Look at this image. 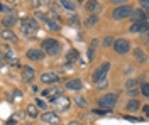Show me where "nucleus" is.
<instances>
[{"instance_id": "2", "label": "nucleus", "mask_w": 149, "mask_h": 125, "mask_svg": "<svg viewBox=\"0 0 149 125\" xmlns=\"http://www.w3.org/2000/svg\"><path fill=\"white\" fill-rule=\"evenodd\" d=\"M109 71H110V61H105V63H102L100 66L93 71L92 79L95 81V83L105 81V79H107V75H109Z\"/></svg>"}, {"instance_id": "12", "label": "nucleus", "mask_w": 149, "mask_h": 125, "mask_svg": "<svg viewBox=\"0 0 149 125\" xmlns=\"http://www.w3.org/2000/svg\"><path fill=\"white\" fill-rule=\"evenodd\" d=\"M26 56H27L29 61H39V59L44 58V52H42V49H29Z\"/></svg>"}, {"instance_id": "36", "label": "nucleus", "mask_w": 149, "mask_h": 125, "mask_svg": "<svg viewBox=\"0 0 149 125\" xmlns=\"http://www.w3.org/2000/svg\"><path fill=\"white\" fill-rule=\"evenodd\" d=\"M31 5L32 7H39V5H42V2H31Z\"/></svg>"}, {"instance_id": "23", "label": "nucleus", "mask_w": 149, "mask_h": 125, "mask_svg": "<svg viewBox=\"0 0 149 125\" xmlns=\"http://www.w3.org/2000/svg\"><path fill=\"white\" fill-rule=\"evenodd\" d=\"M97 22H98V17H97V15H90L88 19L85 20V26H86V27H92V26H95Z\"/></svg>"}, {"instance_id": "18", "label": "nucleus", "mask_w": 149, "mask_h": 125, "mask_svg": "<svg viewBox=\"0 0 149 125\" xmlns=\"http://www.w3.org/2000/svg\"><path fill=\"white\" fill-rule=\"evenodd\" d=\"M125 108H127L129 112H136V110H139L141 108V102L139 100H136V98H132V100H129V103L125 105Z\"/></svg>"}, {"instance_id": "26", "label": "nucleus", "mask_w": 149, "mask_h": 125, "mask_svg": "<svg viewBox=\"0 0 149 125\" xmlns=\"http://www.w3.org/2000/svg\"><path fill=\"white\" fill-rule=\"evenodd\" d=\"M113 41H115V39L112 37V36H107V37L103 39V48H110V46H113Z\"/></svg>"}, {"instance_id": "38", "label": "nucleus", "mask_w": 149, "mask_h": 125, "mask_svg": "<svg viewBox=\"0 0 149 125\" xmlns=\"http://www.w3.org/2000/svg\"><path fill=\"white\" fill-rule=\"evenodd\" d=\"M0 61H3V51H2V48H0Z\"/></svg>"}, {"instance_id": "4", "label": "nucleus", "mask_w": 149, "mask_h": 125, "mask_svg": "<svg viewBox=\"0 0 149 125\" xmlns=\"http://www.w3.org/2000/svg\"><path fill=\"white\" fill-rule=\"evenodd\" d=\"M20 29H22V34L31 36L32 32L37 30V22L32 17H24V19L20 20Z\"/></svg>"}, {"instance_id": "28", "label": "nucleus", "mask_w": 149, "mask_h": 125, "mask_svg": "<svg viewBox=\"0 0 149 125\" xmlns=\"http://www.w3.org/2000/svg\"><path fill=\"white\" fill-rule=\"evenodd\" d=\"M46 24H47V26H49L53 30H59V24H58V22H54V20H49V19H47Z\"/></svg>"}, {"instance_id": "5", "label": "nucleus", "mask_w": 149, "mask_h": 125, "mask_svg": "<svg viewBox=\"0 0 149 125\" xmlns=\"http://www.w3.org/2000/svg\"><path fill=\"white\" fill-rule=\"evenodd\" d=\"M112 48L115 49L117 54H125V52L130 51V42L127 41V39H115Z\"/></svg>"}, {"instance_id": "27", "label": "nucleus", "mask_w": 149, "mask_h": 125, "mask_svg": "<svg viewBox=\"0 0 149 125\" xmlns=\"http://www.w3.org/2000/svg\"><path fill=\"white\" fill-rule=\"evenodd\" d=\"M74 102H76V105H78V106H83V108L88 105V102L85 100L83 96H76V100H74Z\"/></svg>"}, {"instance_id": "35", "label": "nucleus", "mask_w": 149, "mask_h": 125, "mask_svg": "<svg viewBox=\"0 0 149 125\" xmlns=\"http://www.w3.org/2000/svg\"><path fill=\"white\" fill-rule=\"evenodd\" d=\"M88 58H90V59L95 58V49H90V51H88Z\"/></svg>"}, {"instance_id": "20", "label": "nucleus", "mask_w": 149, "mask_h": 125, "mask_svg": "<svg viewBox=\"0 0 149 125\" xmlns=\"http://www.w3.org/2000/svg\"><path fill=\"white\" fill-rule=\"evenodd\" d=\"M134 58L137 59L139 63H146V54H144V51L141 48H137L136 51H134Z\"/></svg>"}, {"instance_id": "11", "label": "nucleus", "mask_w": 149, "mask_h": 125, "mask_svg": "<svg viewBox=\"0 0 149 125\" xmlns=\"http://www.w3.org/2000/svg\"><path fill=\"white\" fill-rule=\"evenodd\" d=\"M68 90H71V91H78V90H81L83 88V83H81V79H78V78H73V79H68L65 85Z\"/></svg>"}, {"instance_id": "25", "label": "nucleus", "mask_w": 149, "mask_h": 125, "mask_svg": "<svg viewBox=\"0 0 149 125\" xmlns=\"http://www.w3.org/2000/svg\"><path fill=\"white\" fill-rule=\"evenodd\" d=\"M125 88H127L129 91H132V90H136V88H137V81H136V79H129V81L125 83Z\"/></svg>"}, {"instance_id": "37", "label": "nucleus", "mask_w": 149, "mask_h": 125, "mask_svg": "<svg viewBox=\"0 0 149 125\" xmlns=\"http://www.w3.org/2000/svg\"><path fill=\"white\" fill-rule=\"evenodd\" d=\"M70 125H83L81 122H78V120H74V122H70Z\"/></svg>"}, {"instance_id": "6", "label": "nucleus", "mask_w": 149, "mask_h": 125, "mask_svg": "<svg viewBox=\"0 0 149 125\" xmlns=\"http://www.w3.org/2000/svg\"><path fill=\"white\" fill-rule=\"evenodd\" d=\"M53 103H54V106L59 110V112H66V110L70 108V105H71V100H70L68 96L59 95L58 98H54V100H53Z\"/></svg>"}, {"instance_id": "33", "label": "nucleus", "mask_w": 149, "mask_h": 125, "mask_svg": "<svg viewBox=\"0 0 149 125\" xmlns=\"http://www.w3.org/2000/svg\"><path fill=\"white\" fill-rule=\"evenodd\" d=\"M70 24H71V26H78V17H76V15H73V17L70 19Z\"/></svg>"}, {"instance_id": "31", "label": "nucleus", "mask_w": 149, "mask_h": 125, "mask_svg": "<svg viewBox=\"0 0 149 125\" xmlns=\"http://www.w3.org/2000/svg\"><path fill=\"white\" fill-rule=\"evenodd\" d=\"M141 91H142V95H144V96H149V86L146 85V83H142V85H141Z\"/></svg>"}, {"instance_id": "13", "label": "nucleus", "mask_w": 149, "mask_h": 125, "mask_svg": "<svg viewBox=\"0 0 149 125\" xmlns=\"http://www.w3.org/2000/svg\"><path fill=\"white\" fill-rule=\"evenodd\" d=\"M32 78H34V69L29 68V66L22 68V81L24 83H29V81H32Z\"/></svg>"}, {"instance_id": "32", "label": "nucleus", "mask_w": 149, "mask_h": 125, "mask_svg": "<svg viewBox=\"0 0 149 125\" xmlns=\"http://www.w3.org/2000/svg\"><path fill=\"white\" fill-rule=\"evenodd\" d=\"M0 12H10V7L5 3H0Z\"/></svg>"}, {"instance_id": "3", "label": "nucleus", "mask_w": 149, "mask_h": 125, "mask_svg": "<svg viewBox=\"0 0 149 125\" xmlns=\"http://www.w3.org/2000/svg\"><path fill=\"white\" fill-rule=\"evenodd\" d=\"M117 103V95L115 93H107L98 98V106H102L103 110H112Z\"/></svg>"}, {"instance_id": "1", "label": "nucleus", "mask_w": 149, "mask_h": 125, "mask_svg": "<svg viewBox=\"0 0 149 125\" xmlns=\"http://www.w3.org/2000/svg\"><path fill=\"white\" fill-rule=\"evenodd\" d=\"M132 12H134V9H132L130 5L122 3V5H119V7H115V9L112 10V19L113 20H124V19H127V17H130Z\"/></svg>"}, {"instance_id": "9", "label": "nucleus", "mask_w": 149, "mask_h": 125, "mask_svg": "<svg viewBox=\"0 0 149 125\" xmlns=\"http://www.w3.org/2000/svg\"><path fill=\"white\" fill-rule=\"evenodd\" d=\"M58 79H59V76L56 75L54 71H47V73H42L41 75V81L42 83H58Z\"/></svg>"}, {"instance_id": "24", "label": "nucleus", "mask_w": 149, "mask_h": 125, "mask_svg": "<svg viewBox=\"0 0 149 125\" xmlns=\"http://www.w3.org/2000/svg\"><path fill=\"white\" fill-rule=\"evenodd\" d=\"M27 115L32 117V118H36V117H37V108H36V105H29V106H27Z\"/></svg>"}, {"instance_id": "7", "label": "nucleus", "mask_w": 149, "mask_h": 125, "mask_svg": "<svg viewBox=\"0 0 149 125\" xmlns=\"http://www.w3.org/2000/svg\"><path fill=\"white\" fill-rule=\"evenodd\" d=\"M148 30H149L148 22H136V24L130 26V32L132 34H148Z\"/></svg>"}, {"instance_id": "39", "label": "nucleus", "mask_w": 149, "mask_h": 125, "mask_svg": "<svg viewBox=\"0 0 149 125\" xmlns=\"http://www.w3.org/2000/svg\"><path fill=\"white\" fill-rule=\"evenodd\" d=\"M0 32H2V27H0Z\"/></svg>"}, {"instance_id": "16", "label": "nucleus", "mask_w": 149, "mask_h": 125, "mask_svg": "<svg viewBox=\"0 0 149 125\" xmlns=\"http://www.w3.org/2000/svg\"><path fill=\"white\" fill-rule=\"evenodd\" d=\"M15 22H17V17H15V15H7V17L2 19V26H3L5 29H10Z\"/></svg>"}, {"instance_id": "17", "label": "nucleus", "mask_w": 149, "mask_h": 125, "mask_svg": "<svg viewBox=\"0 0 149 125\" xmlns=\"http://www.w3.org/2000/svg\"><path fill=\"white\" fill-rule=\"evenodd\" d=\"M0 37L5 39V41H17V36L12 32L10 29H2V32H0Z\"/></svg>"}, {"instance_id": "29", "label": "nucleus", "mask_w": 149, "mask_h": 125, "mask_svg": "<svg viewBox=\"0 0 149 125\" xmlns=\"http://www.w3.org/2000/svg\"><path fill=\"white\" fill-rule=\"evenodd\" d=\"M46 102H44V100H41V98H37L36 100V108H42V110H44V108H46Z\"/></svg>"}, {"instance_id": "21", "label": "nucleus", "mask_w": 149, "mask_h": 125, "mask_svg": "<svg viewBox=\"0 0 149 125\" xmlns=\"http://www.w3.org/2000/svg\"><path fill=\"white\" fill-rule=\"evenodd\" d=\"M98 2H86L85 3V9L88 10V12H95V10H98Z\"/></svg>"}, {"instance_id": "22", "label": "nucleus", "mask_w": 149, "mask_h": 125, "mask_svg": "<svg viewBox=\"0 0 149 125\" xmlns=\"http://www.w3.org/2000/svg\"><path fill=\"white\" fill-rule=\"evenodd\" d=\"M59 3H61L66 10H74L76 9V3H74V2H70V0H61Z\"/></svg>"}, {"instance_id": "8", "label": "nucleus", "mask_w": 149, "mask_h": 125, "mask_svg": "<svg viewBox=\"0 0 149 125\" xmlns=\"http://www.w3.org/2000/svg\"><path fill=\"white\" fill-rule=\"evenodd\" d=\"M3 61H7L9 64H17V58H15V52L9 48V46H3Z\"/></svg>"}, {"instance_id": "34", "label": "nucleus", "mask_w": 149, "mask_h": 125, "mask_svg": "<svg viewBox=\"0 0 149 125\" xmlns=\"http://www.w3.org/2000/svg\"><path fill=\"white\" fill-rule=\"evenodd\" d=\"M141 5H142V9H141V10H144V12H146V9H148V5H149V2L142 0V2H141Z\"/></svg>"}, {"instance_id": "19", "label": "nucleus", "mask_w": 149, "mask_h": 125, "mask_svg": "<svg viewBox=\"0 0 149 125\" xmlns=\"http://www.w3.org/2000/svg\"><path fill=\"white\" fill-rule=\"evenodd\" d=\"M66 59H68V63H74V61H78V51H76V49H70L68 54H66Z\"/></svg>"}, {"instance_id": "10", "label": "nucleus", "mask_w": 149, "mask_h": 125, "mask_svg": "<svg viewBox=\"0 0 149 125\" xmlns=\"http://www.w3.org/2000/svg\"><path fill=\"white\" fill-rule=\"evenodd\" d=\"M130 19H132V22L136 24V22H148V15H146V12L144 10H134L132 12V15H130Z\"/></svg>"}, {"instance_id": "15", "label": "nucleus", "mask_w": 149, "mask_h": 125, "mask_svg": "<svg viewBox=\"0 0 149 125\" xmlns=\"http://www.w3.org/2000/svg\"><path fill=\"white\" fill-rule=\"evenodd\" d=\"M56 46H59V42L56 41V39H44L42 41V44H41V48L44 49V51H49V49H53V48H56Z\"/></svg>"}, {"instance_id": "30", "label": "nucleus", "mask_w": 149, "mask_h": 125, "mask_svg": "<svg viewBox=\"0 0 149 125\" xmlns=\"http://www.w3.org/2000/svg\"><path fill=\"white\" fill-rule=\"evenodd\" d=\"M92 113H93V115H98V117H105L107 113H109V110H97V108H95Z\"/></svg>"}, {"instance_id": "14", "label": "nucleus", "mask_w": 149, "mask_h": 125, "mask_svg": "<svg viewBox=\"0 0 149 125\" xmlns=\"http://www.w3.org/2000/svg\"><path fill=\"white\" fill-rule=\"evenodd\" d=\"M59 117L56 115L54 112H44L42 113V122H47V124H58Z\"/></svg>"}]
</instances>
